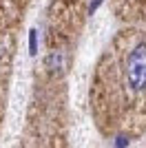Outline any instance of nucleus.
<instances>
[{"mask_svg": "<svg viewBox=\"0 0 146 148\" xmlns=\"http://www.w3.org/2000/svg\"><path fill=\"white\" fill-rule=\"evenodd\" d=\"M124 84L133 93L146 91V42L135 44L124 62Z\"/></svg>", "mask_w": 146, "mask_h": 148, "instance_id": "f257e3e1", "label": "nucleus"}]
</instances>
